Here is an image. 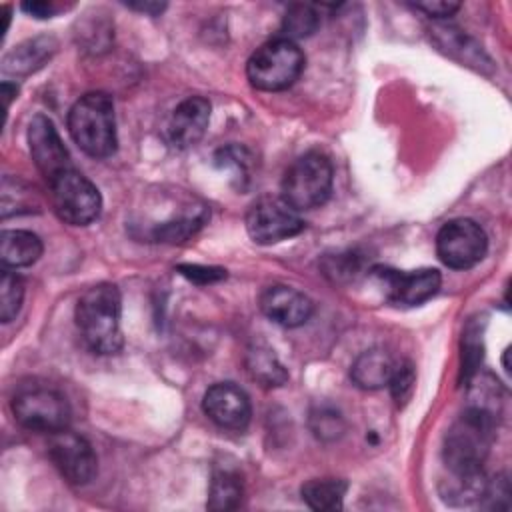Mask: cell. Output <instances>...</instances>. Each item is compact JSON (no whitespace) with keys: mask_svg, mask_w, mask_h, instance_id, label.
I'll use <instances>...</instances> for the list:
<instances>
[{"mask_svg":"<svg viewBox=\"0 0 512 512\" xmlns=\"http://www.w3.org/2000/svg\"><path fill=\"white\" fill-rule=\"evenodd\" d=\"M248 370L252 378L258 380L262 386H280L288 378L284 366L278 362L274 352L264 346H256L248 352Z\"/></svg>","mask_w":512,"mask_h":512,"instance_id":"cell-23","label":"cell"},{"mask_svg":"<svg viewBox=\"0 0 512 512\" xmlns=\"http://www.w3.org/2000/svg\"><path fill=\"white\" fill-rule=\"evenodd\" d=\"M210 122V102L202 96L182 100L168 120V140L174 148L186 150L200 142Z\"/></svg>","mask_w":512,"mask_h":512,"instance_id":"cell-15","label":"cell"},{"mask_svg":"<svg viewBox=\"0 0 512 512\" xmlns=\"http://www.w3.org/2000/svg\"><path fill=\"white\" fill-rule=\"evenodd\" d=\"M348 482L340 478H312L302 486V500L318 512L342 508Z\"/></svg>","mask_w":512,"mask_h":512,"instance_id":"cell-21","label":"cell"},{"mask_svg":"<svg viewBox=\"0 0 512 512\" xmlns=\"http://www.w3.org/2000/svg\"><path fill=\"white\" fill-rule=\"evenodd\" d=\"M304 54L296 42L278 36L264 42L248 58L246 76L256 90L278 92L290 88L304 70Z\"/></svg>","mask_w":512,"mask_h":512,"instance_id":"cell-5","label":"cell"},{"mask_svg":"<svg viewBox=\"0 0 512 512\" xmlns=\"http://www.w3.org/2000/svg\"><path fill=\"white\" fill-rule=\"evenodd\" d=\"M334 170L326 154L310 150L298 156L282 178V200L296 212L322 206L332 192Z\"/></svg>","mask_w":512,"mask_h":512,"instance_id":"cell-4","label":"cell"},{"mask_svg":"<svg viewBox=\"0 0 512 512\" xmlns=\"http://www.w3.org/2000/svg\"><path fill=\"white\" fill-rule=\"evenodd\" d=\"M22 300H24L22 280L14 272L4 268L0 278V320L4 324L16 318V314L22 308Z\"/></svg>","mask_w":512,"mask_h":512,"instance_id":"cell-26","label":"cell"},{"mask_svg":"<svg viewBox=\"0 0 512 512\" xmlns=\"http://www.w3.org/2000/svg\"><path fill=\"white\" fill-rule=\"evenodd\" d=\"M12 414L20 426L32 432H60L70 424V404L54 388L32 386L12 398Z\"/></svg>","mask_w":512,"mask_h":512,"instance_id":"cell-6","label":"cell"},{"mask_svg":"<svg viewBox=\"0 0 512 512\" xmlns=\"http://www.w3.org/2000/svg\"><path fill=\"white\" fill-rule=\"evenodd\" d=\"M188 280L198 282V284H206V282H216L226 278V270L222 268H214V266H198V264H186L178 268Z\"/></svg>","mask_w":512,"mask_h":512,"instance_id":"cell-30","label":"cell"},{"mask_svg":"<svg viewBox=\"0 0 512 512\" xmlns=\"http://www.w3.org/2000/svg\"><path fill=\"white\" fill-rule=\"evenodd\" d=\"M260 310L278 326L298 328L310 320L314 306L304 292L292 286L272 284L260 294Z\"/></svg>","mask_w":512,"mask_h":512,"instance_id":"cell-14","label":"cell"},{"mask_svg":"<svg viewBox=\"0 0 512 512\" xmlns=\"http://www.w3.org/2000/svg\"><path fill=\"white\" fill-rule=\"evenodd\" d=\"M242 500L240 472L230 464H216L212 470L206 506L210 510H234Z\"/></svg>","mask_w":512,"mask_h":512,"instance_id":"cell-19","label":"cell"},{"mask_svg":"<svg viewBox=\"0 0 512 512\" xmlns=\"http://www.w3.org/2000/svg\"><path fill=\"white\" fill-rule=\"evenodd\" d=\"M48 186L54 212L60 220L72 226H86L98 218L102 208L100 192L78 170H64L52 182H48Z\"/></svg>","mask_w":512,"mask_h":512,"instance_id":"cell-7","label":"cell"},{"mask_svg":"<svg viewBox=\"0 0 512 512\" xmlns=\"http://www.w3.org/2000/svg\"><path fill=\"white\" fill-rule=\"evenodd\" d=\"M126 6H128V8H132V10H138V12L150 14V16H156V14H160V12L166 8V4H164V2H128Z\"/></svg>","mask_w":512,"mask_h":512,"instance_id":"cell-33","label":"cell"},{"mask_svg":"<svg viewBox=\"0 0 512 512\" xmlns=\"http://www.w3.org/2000/svg\"><path fill=\"white\" fill-rule=\"evenodd\" d=\"M482 500H484V506H488V508H496V510L508 508L510 506V484H508L506 476L488 480Z\"/></svg>","mask_w":512,"mask_h":512,"instance_id":"cell-29","label":"cell"},{"mask_svg":"<svg viewBox=\"0 0 512 512\" xmlns=\"http://www.w3.org/2000/svg\"><path fill=\"white\" fill-rule=\"evenodd\" d=\"M436 42L440 48H446V52H450V56L458 58L464 64L482 68L484 62L488 64V58L484 56V52L468 38L464 36L460 30L456 28H436L434 30Z\"/></svg>","mask_w":512,"mask_h":512,"instance_id":"cell-22","label":"cell"},{"mask_svg":"<svg viewBox=\"0 0 512 512\" xmlns=\"http://www.w3.org/2000/svg\"><path fill=\"white\" fill-rule=\"evenodd\" d=\"M2 94H4V106L8 108L12 98L18 94V86L16 84H10V82H2Z\"/></svg>","mask_w":512,"mask_h":512,"instance_id":"cell-34","label":"cell"},{"mask_svg":"<svg viewBox=\"0 0 512 512\" xmlns=\"http://www.w3.org/2000/svg\"><path fill=\"white\" fill-rule=\"evenodd\" d=\"M56 40L52 36H36L18 46H14L2 60V70L12 76H26L44 66L46 60L56 50Z\"/></svg>","mask_w":512,"mask_h":512,"instance_id":"cell-16","label":"cell"},{"mask_svg":"<svg viewBox=\"0 0 512 512\" xmlns=\"http://www.w3.org/2000/svg\"><path fill=\"white\" fill-rule=\"evenodd\" d=\"M122 298L114 284L90 286L76 302V326L86 346L96 354H114L122 348Z\"/></svg>","mask_w":512,"mask_h":512,"instance_id":"cell-1","label":"cell"},{"mask_svg":"<svg viewBox=\"0 0 512 512\" xmlns=\"http://www.w3.org/2000/svg\"><path fill=\"white\" fill-rule=\"evenodd\" d=\"M246 230L256 244H276L298 236L304 220L282 198H260L246 212Z\"/></svg>","mask_w":512,"mask_h":512,"instance_id":"cell-9","label":"cell"},{"mask_svg":"<svg viewBox=\"0 0 512 512\" xmlns=\"http://www.w3.org/2000/svg\"><path fill=\"white\" fill-rule=\"evenodd\" d=\"M372 272L380 280L386 298L400 306H418L430 300L438 292L442 282L440 272L434 268H420L410 272L374 268Z\"/></svg>","mask_w":512,"mask_h":512,"instance_id":"cell-11","label":"cell"},{"mask_svg":"<svg viewBox=\"0 0 512 512\" xmlns=\"http://www.w3.org/2000/svg\"><path fill=\"white\" fill-rule=\"evenodd\" d=\"M20 8L24 12H28L30 16H34V18H50L56 12V6L52 2H38V0L36 2H24Z\"/></svg>","mask_w":512,"mask_h":512,"instance_id":"cell-32","label":"cell"},{"mask_svg":"<svg viewBox=\"0 0 512 512\" xmlns=\"http://www.w3.org/2000/svg\"><path fill=\"white\" fill-rule=\"evenodd\" d=\"M38 208L34 192L20 180L6 176L2 182V218Z\"/></svg>","mask_w":512,"mask_h":512,"instance_id":"cell-25","label":"cell"},{"mask_svg":"<svg viewBox=\"0 0 512 512\" xmlns=\"http://www.w3.org/2000/svg\"><path fill=\"white\" fill-rule=\"evenodd\" d=\"M310 428L320 440H336L344 432V418L330 406H318L310 414Z\"/></svg>","mask_w":512,"mask_h":512,"instance_id":"cell-27","label":"cell"},{"mask_svg":"<svg viewBox=\"0 0 512 512\" xmlns=\"http://www.w3.org/2000/svg\"><path fill=\"white\" fill-rule=\"evenodd\" d=\"M494 442V412L482 406L464 410L444 436L442 460L446 472H476Z\"/></svg>","mask_w":512,"mask_h":512,"instance_id":"cell-2","label":"cell"},{"mask_svg":"<svg viewBox=\"0 0 512 512\" xmlns=\"http://www.w3.org/2000/svg\"><path fill=\"white\" fill-rule=\"evenodd\" d=\"M392 356L382 348L364 350L350 368L352 382L362 390H378L386 386L394 372Z\"/></svg>","mask_w":512,"mask_h":512,"instance_id":"cell-17","label":"cell"},{"mask_svg":"<svg viewBox=\"0 0 512 512\" xmlns=\"http://www.w3.org/2000/svg\"><path fill=\"white\" fill-rule=\"evenodd\" d=\"M28 148L46 182H52L58 174L72 168L68 150L54 128V122L44 114H36L28 126Z\"/></svg>","mask_w":512,"mask_h":512,"instance_id":"cell-12","label":"cell"},{"mask_svg":"<svg viewBox=\"0 0 512 512\" xmlns=\"http://www.w3.org/2000/svg\"><path fill=\"white\" fill-rule=\"evenodd\" d=\"M318 26H320V16L316 8L310 4H292L282 20L284 38L292 42L294 38H306L314 34Z\"/></svg>","mask_w":512,"mask_h":512,"instance_id":"cell-24","label":"cell"},{"mask_svg":"<svg viewBox=\"0 0 512 512\" xmlns=\"http://www.w3.org/2000/svg\"><path fill=\"white\" fill-rule=\"evenodd\" d=\"M68 132L88 156H112L118 146L112 98L104 92H88L80 96L68 112Z\"/></svg>","mask_w":512,"mask_h":512,"instance_id":"cell-3","label":"cell"},{"mask_svg":"<svg viewBox=\"0 0 512 512\" xmlns=\"http://www.w3.org/2000/svg\"><path fill=\"white\" fill-rule=\"evenodd\" d=\"M204 414L220 428L244 430L252 416L248 394L234 382L212 384L202 398Z\"/></svg>","mask_w":512,"mask_h":512,"instance_id":"cell-13","label":"cell"},{"mask_svg":"<svg viewBox=\"0 0 512 512\" xmlns=\"http://www.w3.org/2000/svg\"><path fill=\"white\" fill-rule=\"evenodd\" d=\"M48 454L62 478L74 486L88 484L96 474L98 460L90 442L68 428L52 434Z\"/></svg>","mask_w":512,"mask_h":512,"instance_id":"cell-10","label":"cell"},{"mask_svg":"<svg viewBox=\"0 0 512 512\" xmlns=\"http://www.w3.org/2000/svg\"><path fill=\"white\" fill-rule=\"evenodd\" d=\"M486 476L476 472H448L440 482V494L450 504H470L482 500L486 490Z\"/></svg>","mask_w":512,"mask_h":512,"instance_id":"cell-20","label":"cell"},{"mask_svg":"<svg viewBox=\"0 0 512 512\" xmlns=\"http://www.w3.org/2000/svg\"><path fill=\"white\" fill-rule=\"evenodd\" d=\"M488 250V238L480 224L470 218H456L446 222L436 236L438 258L454 270L476 266Z\"/></svg>","mask_w":512,"mask_h":512,"instance_id":"cell-8","label":"cell"},{"mask_svg":"<svg viewBox=\"0 0 512 512\" xmlns=\"http://www.w3.org/2000/svg\"><path fill=\"white\" fill-rule=\"evenodd\" d=\"M42 256V240L28 230H4L0 236V260L4 268H24Z\"/></svg>","mask_w":512,"mask_h":512,"instance_id":"cell-18","label":"cell"},{"mask_svg":"<svg viewBox=\"0 0 512 512\" xmlns=\"http://www.w3.org/2000/svg\"><path fill=\"white\" fill-rule=\"evenodd\" d=\"M414 382H416V374H414V368H412L410 362H400V364L394 366V372H392V378H390L388 386H390L392 396L398 404L406 402L410 398Z\"/></svg>","mask_w":512,"mask_h":512,"instance_id":"cell-28","label":"cell"},{"mask_svg":"<svg viewBox=\"0 0 512 512\" xmlns=\"http://www.w3.org/2000/svg\"><path fill=\"white\" fill-rule=\"evenodd\" d=\"M412 6L430 18H448L460 10L458 2H416Z\"/></svg>","mask_w":512,"mask_h":512,"instance_id":"cell-31","label":"cell"}]
</instances>
